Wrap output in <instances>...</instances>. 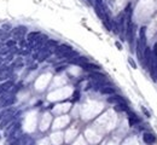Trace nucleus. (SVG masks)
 Masks as SVG:
<instances>
[{
  "instance_id": "nucleus-1",
  "label": "nucleus",
  "mask_w": 157,
  "mask_h": 145,
  "mask_svg": "<svg viewBox=\"0 0 157 145\" xmlns=\"http://www.w3.org/2000/svg\"><path fill=\"white\" fill-rule=\"evenodd\" d=\"M16 102V98L11 93H6L3 97H0V108H9Z\"/></svg>"
},
{
  "instance_id": "nucleus-2",
  "label": "nucleus",
  "mask_w": 157,
  "mask_h": 145,
  "mask_svg": "<svg viewBox=\"0 0 157 145\" xmlns=\"http://www.w3.org/2000/svg\"><path fill=\"white\" fill-rule=\"evenodd\" d=\"M27 34V28L23 27V25H19V27H16L13 28L12 30V36H13V40H23V38Z\"/></svg>"
},
{
  "instance_id": "nucleus-3",
  "label": "nucleus",
  "mask_w": 157,
  "mask_h": 145,
  "mask_svg": "<svg viewBox=\"0 0 157 145\" xmlns=\"http://www.w3.org/2000/svg\"><path fill=\"white\" fill-rule=\"evenodd\" d=\"M45 41H47V36L40 34L38 38H35L33 41L29 42V47H30L31 50H38V48H40V47L44 45Z\"/></svg>"
},
{
  "instance_id": "nucleus-4",
  "label": "nucleus",
  "mask_w": 157,
  "mask_h": 145,
  "mask_svg": "<svg viewBox=\"0 0 157 145\" xmlns=\"http://www.w3.org/2000/svg\"><path fill=\"white\" fill-rule=\"evenodd\" d=\"M71 51H73V47H71V46H69V45H59V46H57V47H56L54 53L59 57V56H62V54H65V53L71 52Z\"/></svg>"
},
{
  "instance_id": "nucleus-5",
  "label": "nucleus",
  "mask_w": 157,
  "mask_h": 145,
  "mask_svg": "<svg viewBox=\"0 0 157 145\" xmlns=\"http://www.w3.org/2000/svg\"><path fill=\"white\" fill-rule=\"evenodd\" d=\"M151 57H152V52H151L150 47H145L144 48V54H143V58H144L143 63H145L146 67H149L150 63H151Z\"/></svg>"
},
{
  "instance_id": "nucleus-6",
  "label": "nucleus",
  "mask_w": 157,
  "mask_h": 145,
  "mask_svg": "<svg viewBox=\"0 0 157 145\" xmlns=\"http://www.w3.org/2000/svg\"><path fill=\"white\" fill-rule=\"evenodd\" d=\"M12 75V69L10 67H4L1 70H0V81L3 80H7L10 76Z\"/></svg>"
},
{
  "instance_id": "nucleus-7",
  "label": "nucleus",
  "mask_w": 157,
  "mask_h": 145,
  "mask_svg": "<svg viewBox=\"0 0 157 145\" xmlns=\"http://www.w3.org/2000/svg\"><path fill=\"white\" fill-rule=\"evenodd\" d=\"M12 86H13V81H10V80H7V81H5L3 83H0V96L4 94L5 92H9Z\"/></svg>"
},
{
  "instance_id": "nucleus-8",
  "label": "nucleus",
  "mask_w": 157,
  "mask_h": 145,
  "mask_svg": "<svg viewBox=\"0 0 157 145\" xmlns=\"http://www.w3.org/2000/svg\"><path fill=\"white\" fill-rule=\"evenodd\" d=\"M81 67H82L85 70H89V71H98V70L100 69V67H99V65L93 64V63H89V62L81 64Z\"/></svg>"
},
{
  "instance_id": "nucleus-9",
  "label": "nucleus",
  "mask_w": 157,
  "mask_h": 145,
  "mask_svg": "<svg viewBox=\"0 0 157 145\" xmlns=\"http://www.w3.org/2000/svg\"><path fill=\"white\" fill-rule=\"evenodd\" d=\"M15 120V115H9V116H5L3 119V121L0 122V128H5L9 123H11L12 121Z\"/></svg>"
},
{
  "instance_id": "nucleus-10",
  "label": "nucleus",
  "mask_w": 157,
  "mask_h": 145,
  "mask_svg": "<svg viewBox=\"0 0 157 145\" xmlns=\"http://www.w3.org/2000/svg\"><path fill=\"white\" fill-rule=\"evenodd\" d=\"M143 140H144V143L151 145V144L155 143V135L152 133H144L143 134Z\"/></svg>"
},
{
  "instance_id": "nucleus-11",
  "label": "nucleus",
  "mask_w": 157,
  "mask_h": 145,
  "mask_svg": "<svg viewBox=\"0 0 157 145\" xmlns=\"http://www.w3.org/2000/svg\"><path fill=\"white\" fill-rule=\"evenodd\" d=\"M99 91H100L102 94H110V96H111V94H115V88H114V87H111V86L100 87Z\"/></svg>"
},
{
  "instance_id": "nucleus-12",
  "label": "nucleus",
  "mask_w": 157,
  "mask_h": 145,
  "mask_svg": "<svg viewBox=\"0 0 157 145\" xmlns=\"http://www.w3.org/2000/svg\"><path fill=\"white\" fill-rule=\"evenodd\" d=\"M108 102L117 105V104H120V103H123L124 100H123V98H122L121 96H112V97H109V98H108Z\"/></svg>"
},
{
  "instance_id": "nucleus-13",
  "label": "nucleus",
  "mask_w": 157,
  "mask_h": 145,
  "mask_svg": "<svg viewBox=\"0 0 157 145\" xmlns=\"http://www.w3.org/2000/svg\"><path fill=\"white\" fill-rule=\"evenodd\" d=\"M140 122V120L138 119V116L135 114H129V125L131 126H135Z\"/></svg>"
},
{
  "instance_id": "nucleus-14",
  "label": "nucleus",
  "mask_w": 157,
  "mask_h": 145,
  "mask_svg": "<svg viewBox=\"0 0 157 145\" xmlns=\"http://www.w3.org/2000/svg\"><path fill=\"white\" fill-rule=\"evenodd\" d=\"M7 145H21V140H19V138H17V135L10 137L9 141H7Z\"/></svg>"
},
{
  "instance_id": "nucleus-15",
  "label": "nucleus",
  "mask_w": 157,
  "mask_h": 145,
  "mask_svg": "<svg viewBox=\"0 0 157 145\" xmlns=\"http://www.w3.org/2000/svg\"><path fill=\"white\" fill-rule=\"evenodd\" d=\"M57 46H58V41H56V40H48V39H47L46 45H45V47L48 48V50H51V48H56Z\"/></svg>"
},
{
  "instance_id": "nucleus-16",
  "label": "nucleus",
  "mask_w": 157,
  "mask_h": 145,
  "mask_svg": "<svg viewBox=\"0 0 157 145\" xmlns=\"http://www.w3.org/2000/svg\"><path fill=\"white\" fill-rule=\"evenodd\" d=\"M115 109L118 110V111H128V106H127V104H126V102L117 104V105L115 106Z\"/></svg>"
},
{
  "instance_id": "nucleus-17",
  "label": "nucleus",
  "mask_w": 157,
  "mask_h": 145,
  "mask_svg": "<svg viewBox=\"0 0 157 145\" xmlns=\"http://www.w3.org/2000/svg\"><path fill=\"white\" fill-rule=\"evenodd\" d=\"M40 35V33L39 32H31V33H29L28 35H27V40H28V42H30V41H33L35 38H38Z\"/></svg>"
},
{
  "instance_id": "nucleus-18",
  "label": "nucleus",
  "mask_w": 157,
  "mask_h": 145,
  "mask_svg": "<svg viewBox=\"0 0 157 145\" xmlns=\"http://www.w3.org/2000/svg\"><path fill=\"white\" fill-rule=\"evenodd\" d=\"M5 45H6V47H9V48H13L15 46H16V40H7L6 42H5Z\"/></svg>"
},
{
  "instance_id": "nucleus-19",
  "label": "nucleus",
  "mask_w": 157,
  "mask_h": 145,
  "mask_svg": "<svg viewBox=\"0 0 157 145\" xmlns=\"http://www.w3.org/2000/svg\"><path fill=\"white\" fill-rule=\"evenodd\" d=\"M9 36V34L4 30V29H0V40H4L5 38H7Z\"/></svg>"
},
{
  "instance_id": "nucleus-20",
  "label": "nucleus",
  "mask_w": 157,
  "mask_h": 145,
  "mask_svg": "<svg viewBox=\"0 0 157 145\" xmlns=\"http://www.w3.org/2000/svg\"><path fill=\"white\" fill-rule=\"evenodd\" d=\"M19 45H21L22 48H25V47H27V42H25L24 40H21V41H19Z\"/></svg>"
},
{
  "instance_id": "nucleus-21",
  "label": "nucleus",
  "mask_w": 157,
  "mask_h": 145,
  "mask_svg": "<svg viewBox=\"0 0 157 145\" xmlns=\"http://www.w3.org/2000/svg\"><path fill=\"white\" fill-rule=\"evenodd\" d=\"M10 61H12V54H9L6 57V62H10Z\"/></svg>"
},
{
  "instance_id": "nucleus-22",
  "label": "nucleus",
  "mask_w": 157,
  "mask_h": 145,
  "mask_svg": "<svg viewBox=\"0 0 157 145\" xmlns=\"http://www.w3.org/2000/svg\"><path fill=\"white\" fill-rule=\"evenodd\" d=\"M64 69H65V67H64V65H62V67H58L56 70H57V71H60V70H64Z\"/></svg>"
},
{
  "instance_id": "nucleus-23",
  "label": "nucleus",
  "mask_w": 157,
  "mask_h": 145,
  "mask_svg": "<svg viewBox=\"0 0 157 145\" xmlns=\"http://www.w3.org/2000/svg\"><path fill=\"white\" fill-rule=\"evenodd\" d=\"M79 94H80L79 92H75L74 93V99H79Z\"/></svg>"
},
{
  "instance_id": "nucleus-24",
  "label": "nucleus",
  "mask_w": 157,
  "mask_h": 145,
  "mask_svg": "<svg viewBox=\"0 0 157 145\" xmlns=\"http://www.w3.org/2000/svg\"><path fill=\"white\" fill-rule=\"evenodd\" d=\"M129 63H131V64H132V65H133V67H134V68H135V64H134V62H133V61H132V59H131V58H129Z\"/></svg>"
},
{
  "instance_id": "nucleus-25",
  "label": "nucleus",
  "mask_w": 157,
  "mask_h": 145,
  "mask_svg": "<svg viewBox=\"0 0 157 145\" xmlns=\"http://www.w3.org/2000/svg\"><path fill=\"white\" fill-rule=\"evenodd\" d=\"M0 48H1V44H0Z\"/></svg>"
},
{
  "instance_id": "nucleus-26",
  "label": "nucleus",
  "mask_w": 157,
  "mask_h": 145,
  "mask_svg": "<svg viewBox=\"0 0 157 145\" xmlns=\"http://www.w3.org/2000/svg\"><path fill=\"white\" fill-rule=\"evenodd\" d=\"M21 145H22V144H21ZM23 145H24V144H23Z\"/></svg>"
}]
</instances>
